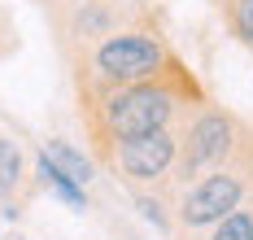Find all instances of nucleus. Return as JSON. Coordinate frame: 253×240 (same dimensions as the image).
<instances>
[{"label":"nucleus","mask_w":253,"mask_h":240,"mask_svg":"<svg viewBox=\"0 0 253 240\" xmlns=\"http://www.w3.org/2000/svg\"><path fill=\"white\" fill-rule=\"evenodd\" d=\"M175 109V96L157 83H140V87H126L118 96H109L105 105V127L126 140V135H144V131H162L166 118Z\"/></svg>","instance_id":"1"},{"label":"nucleus","mask_w":253,"mask_h":240,"mask_svg":"<svg viewBox=\"0 0 253 240\" xmlns=\"http://www.w3.org/2000/svg\"><path fill=\"white\" fill-rule=\"evenodd\" d=\"M162 44L149 40V35H140V31H126V35H114V40H105L101 48H96V70H101L109 83H135V79H149L162 70Z\"/></svg>","instance_id":"2"},{"label":"nucleus","mask_w":253,"mask_h":240,"mask_svg":"<svg viewBox=\"0 0 253 240\" xmlns=\"http://www.w3.org/2000/svg\"><path fill=\"white\" fill-rule=\"evenodd\" d=\"M175 161V140L162 131H144V135H126L118 144V166L126 179H157L166 175V166Z\"/></svg>","instance_id":"3"},{"label":"nucleus","mask_w":253,"mask_h":240,"mask_svg":"<svg viewBox=\"0 0 253 240\" xmlns=\"http://www.w3.org/2000/svg\"><path fill=\"white\" fill-rule=\"evenodd\" d=\"M240 205V179L236 175H210L201 188H192L183 197V223L188 227H205V223H218Z\"/></svg>","instance_id":"4"},{"label":"nucleus","mask_w":253,"mask_h":240,"mask_svg":"<svg viewBox=\"0 0 253 240\" xmlns=\"http://www.w3.org/2000/svg\"><path fill=\"white\" fill-rule=\"evenodd\" d=\"M231 149V118L227 114H205L188 131V153H183V175H197L201 166L223 161Z\"/></svg>","instance_id":"5"},{"label":"nucleus","mask_w":253,"mask_h":240,"mask_svg":"<svg viewBox=\"0 0 253 240\" xmlns=\"http://www.w3.org/2000/svg\"><path fill=\"white\" fill-rule=\"evenodd\" d=\"M44 158H48L61 175H70L75 184H87V179H92V166H87V158H79L75 149H70V144H61V140H48Z\"/></svg>","instance_id":"6"},{"label":"nucleus","mask_w":253,"mask_h":240,"mask_svg":"<svg viewBox=\"0 0 253 240\" xmlns=\"http://www.w3.org/2000/svg\"><path fill=\"white\" fill-rule=\"evenodd\" d=\"M18 179H22V153H18L13 140L0 135V197H9L18 188Z\"/></svg>","instance_id":"7"},{"label":"nucleus","mask_w":253,"mask_h":240,"mask_svg":"<svg viewBox=\"0 0 253 240\" xmlns=\"http://www.w3.org/2000/svg\"><path fill=\"white\" fill-rule=\"evenodd\" d=\"M40 175H44V184H52L61 197H66V201H70V205H75V210H83V205H87V201H83V192H79V184L70 179V175H61L48 158H40Z\"/></svg>","instance_id":"8"},{"label":"nucleus","mask_w":253,"mask_h":240,"mask_svg":"<svg viewBox=\"0 0 253 240\" xmlns=\"http://www.w3.org/2000/svg\"><path fill=\"white\" fill-rule=\"evenodd\" d=\"M214 240H253V214L231 210L227 218H218V232H214Z\"/></svg>","instance_id":"9"},{"label":"nucleus","mask_w":253,"mask_h":240,"mask_svg":"<svg viewBox=\"0 0 253 240\" xmlns=\"http://www.w3.org/2000/svg\"><path fill=\"white\" fill-rule=\"evenodd\" d=\"M236 27H240V35L253 44V0H240V4H236Z\"/></svg>","instance_id":"10"}]
</instances>
